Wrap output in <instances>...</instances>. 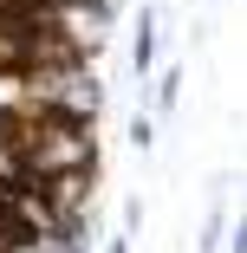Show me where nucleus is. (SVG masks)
Listing matches in <instances>:
<instances>
[{
  "instance_id": "obj_1",
  "label": "nucleus",
  "mask_w": 247,
  "mask_h": 253,
  "mask_svg": "<svg viewBox=\"0 0 247 253\" xmlns=\"http://www.w3.org/2000/svg\"><path fill=\"white\" fill-rule=\"evenodd\" d=\"M26 91H33V104L59 111V117H78V124H91L104 111V84H98V72L85 59H59V65L26 72Z\"/></svg>"
},
{
  "instance_id": "obj_2",
  "label": "nucleus",
  "mask_w": 247,
  "mask_h": 253,
  "mask_svg": "<svg viewBox=\"0 0 247 253\" xmlns=\"http://www.w3.org/2000/svg\"><path fill=\"white\" fill-rule=\"evenodd\" d=\"M150 52H156V13L137 20V72H150Z\"/></svg>"
}]
</instances>
